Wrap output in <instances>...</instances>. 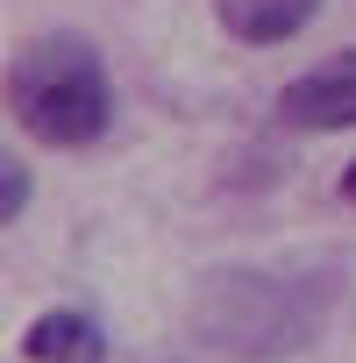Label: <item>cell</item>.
Returning a JSON list of instances; mask_svg holds the SVG:
<instances>
[{"mask_svg": "<svg viewBox=\"0 0 356 363\" xmlns=\"http://www.w3.org/2000/svg\"><path fill=\"white\" fill-rule=\"evenodd\" d=\"M0 100H8L15 128L43 150H86L114 128V79L107 57L79 29H50L22 43L0 72Z\"/></svg>", "mask_w": 356, "mask_h": 363, "instance_id": "2", "label": "cell"}, {"mask_svg": "<svg viewBox=\"0 0 356 363\" xmlns=\"http://www.w3.org/2000/svg\"><path fill=\"white\" fill-rule=\"evenodd\" d=\"M321 0H214V22L250 43V50H271V43H292L306 22H313Z\"/></svg>", "mask_w": 356, "mask_h": 363, "instance_id": "5", "label": "cell"}, {"mask_svg": "<svg viewBox=\"0 0 356 363\" xmlns=\"http://www.w3.org/2000/svg\"><path fill=\"white\" fill-rule=\"evenodd\" d=\"M328 271H264V264H235V271H207L193 292V335L214 356H243V363H278L313 349V335L328 328Z\"/></svg>", "mask_w": 356, "mask_h": 363, "instance_id": "1", "label": "cell"}, {"mask_svg": "<svg viewBox=\"0 0 356 363\" xmlns=\"http://www.w3.org/2000/svg\"><path fill=\"white\" fill-rule=\"evenodd\" d=\"M22 356H29V363H107V335H100L93 313H79V306H50V313L29 320Z\"/></svg>", "mask_w": 356, "mask_h": 363, "instance_id": "4", "label": "cell"}, {"mask_svg": "<svg viewBox=\"0 0 356 363\" xmlns=\"http://www.w3.org/2000/svg\"><path fill=\"white\" fill-rule=\"evenodd\" d=\"M278 121L285 128H306V135H335V128H356V50L299 72L285 93H278Z\"/></svg>", "mask_w": 356, "mask_h": 363, "instance_id": "3", "label": "cell"}, {"mask_svg": "<svg viewBox=\"0 0 356 363\" xmlns=\"http://www.w3.org/2000/svg\"><path fill=\"white\" fill-rule=\"evenodd\" d=\"M29 193H36V178H29V164L15 157V150H0V228H8L22 207H29Z\"/></svg>", "mask_w": 356, "mask_h": 363, "instance_id": "6", "label": "cell"}, {"mask_svg": "<svg viewBox=\"0 0 356 363\" xmlns=\"http://www.w3.org/2000/svg\"><path fill=\"white\" fill-rule=\"evenodd\" d=\"M335 193H342V200H349V207H356V164H349V171H342V178H335Z\"/></svg>", "mask_w": 356, "mask_h": 363, "instance_id": "7", "label": "cell"}]
</instances>
